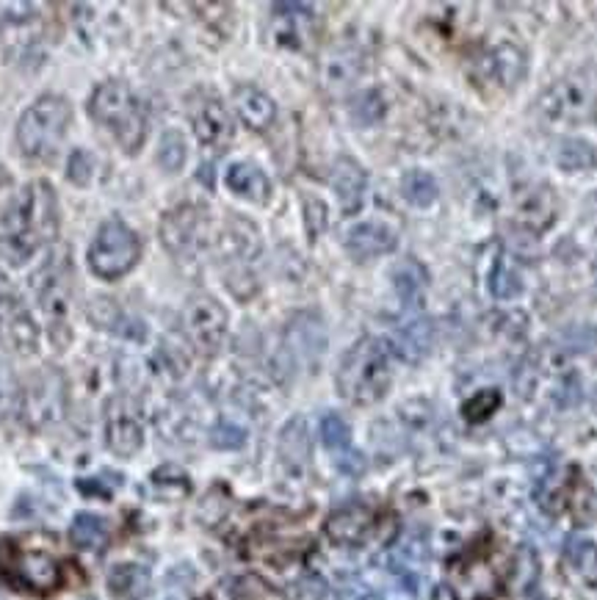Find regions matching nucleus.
I'll return each mask as SVG.
<instances>
[{
    "label": "nucleus",
    "mask_w": 597,
    "mask_h": 600,
    "mask_svg": "<svg viewBox=\"0 0 597 600\" xmlns=\"http://www.w3.org/2000/svg\"><path fill=\"white\" fill-rule=\"evenodd\" d=\"M224 183L232 194L244 197L255 205H266L272 199V180L255 164H247V161L232 164L224 175Z\"/></svg>",
    "instance_id": "nucleus-20"
},
{
    "label": "nucleus",
    "mask_w": 597,
    "mask_h": 600,
    "mask_svg": "<svg viewBox=\"0 0 597 600\" xmlns=\"http://www.w3.org/2000/svg\"><path fill=\"white\" fill-rule=\"evenodd\" d=\"M382 111H385V105H382L379 91H366L360 97V105L354 108V119L360 125H371V123H377V119L382 116Z\"/></svg>",
    "instance_id": "nucleus-40"
},
{
    "label": "nucleus",
    "mask_w": 597,
    "mask_h": 600,
    "mask_svg": "<svg viewBox=\"0 0 597 600\" xmlns=\"http://www.w3.org/2000/svg\"><path fill=\"white\" fill-rule=\"evenodd\" d=\"M434 343V332H432V324L429 321H407L396 329L393 335V348L407 359V363H418L429 354Z\"/></svg>",
    "instance_id": "nucleus-26"
},
{
    "label": "nucleus",
    "mask_w": 597,
    "mask_h": 600,
    "mask_svg": "<svg viewBox=\"0 0 597 600\" xmlns=\"http://www.w3.org/2000/svg\"><path fill=\"white\" fill-rule=\"evenodd\" d=\"M221 252L229 261H252L261 252L258 227L247 219H229L221 232Z\"/></svg>",
    "instance_id": "nucleus-24"
},
{
    "label": "nucleus",
    "mask_w": 597,
    "mask_h": 600,
    "mask_svg": "<svg viewBox=\"0 0 597 600\" xmlns=\"http://www.w3.org/2000/svg\"><path fill=\"white\" fill-rule=\"evenodd\" d=\"M183 329L199 351L216 354L227 335V310L213 296L197 294L183 310Z\"/></svg>",
    "instance_id": "nucleus-9"
},
{
    "label": "nucleus",
    "mask_w": 597,
    "mask_h": 600,
    "mask_svg": "<svg viewBox=\"0 0 597 600\" xmlns=\"http://www.w3.org/2000/svg\"><path fill=\"white\" fill-rule=\"evenodd\" d=\"M188 116H191L194 136L199 139V145L213 147V150H224L232 142L235 125H232V119L219 97H213V94L197 97V102H191Z\"/></svg>",
    "instance_id": "nucleus-14"
},
{
    "label": "nucleus",
    "mask_w": 597,
    "mask_h": 600,
    "mask_svg": "<svg viewBox=\"0 0 597 600\" xmlns=\"http://www.w3.org/2000/svg\"><path fill=\"white\" fill-rule=\"evenodd\" d=\"M564 559L570 570L586 584L597 586V545L586 537H572L564 548Z\"/></svg>",
    "instance_id": "nucleus-28"
},
{
    "label": "nucleus",
    "mask_w": 597,
    "mask_h": 600,
    "mask_svg": "<svg viewBox=\"0 0 597 600\" xmlns=\"http://www.w3.org/2000/svg\"><path fill=\"white\" fill-rule=\"evenodd\" d=\"M210 443H213V448L235 451V448H241L247 443V429L232 423V421H219L210 432Z\"/></svg>",
    "instance_id": "nucleus-38"
},
{
    "label": "nucleus",
    "mask_w": 597,
    "mask_h": 600,
    "mask_svg": "<svg viewBox=\"0 0 597 600\" xmlns=\"http://www.w3.org/2000/svg\"><path fill=\"white\" fill-rule=\"evenodd\" d=\"M280 459L291 470H304L310 462V432L304 418H293L285 423L280 434Z\"/></svg>",
    "instance_id": "nucleus-27"
},
{
    "label": "nucleus",
    "mask_w": 597,
    "mask_h": 600,
    "mask_svg": "<svg viewBox=\"0 0 597 600\" xmlns=\"http://www.w3.org/2000/svg\"><path fill=\"white\" fill-rule=\"evenodd\" d=\"M72 119V108L59 94H42L37 102H31L20 123H17V147L31 161H50L56 158L67 128Z\"/></svg>",
    "instance_id": "nucleus-4"
},
{
    "label": "nucleus",
    "mask_w": 597,
    "mask_h": 600,
    "mask_svg": "<svg viewBox=\"0 0 597 600\" xmlns=\"http://www.w3.org/2000/svg\"><path fill=\"white\" fill-rule=\"evenodd\" d=\"M321 440H324V445L329 451H343L351 443V429H348V423L337 412H329L321 421Z\"/></svg>",
    "instance_id": "nucleus-37"
},
{
    "label": "nucleus",
    "mask_w": 597,
    "mask_h": 600,
    "mask_svg": "<svg viewBox=\"0 0 597 600\" xmlns=\"http://www.w3.org/2000/svg\"><path fill=\"white\" fill-rule=\"evenodd\" d=\"M39 343V329L15 294H0V346L17 351V354H34Z\"/></svg>",
    "instance_id": "nucleus-12"
},
{
    "label": "nucleus",
    "mask_w": 597,
    "mask_h": 600,
    "mask_svg": "<svg viewBox=\"0 0 597 600\" xmlns=\"http://www.w3.org/2000/svg\"><path fill=\"white\" fill-rule=\"evenodd\" d=\"M501 407V393L498 391H479L475 396H470L462 407V415L470 421V423H482L487 421L496 410Z\"/></svg>",
    "instance_id": "nucleus-36"
},
{
    "label": "nucleus",
    "mask_w": 597,
    "mask_h": 600,
    "mask_svg": "<svg viewBox=\"0 0 597 600\" xmlns=\"http://www.w3.org/2000/svg\"><path fill=\"white\" fill-rule=\"evenodd\" d=\"M153 578L144 564L125 562V564H113L108 573V589L116 600H144L150 595Z\"/></svg>",
    "instance_id": "nucleus-23"
},
{
    "label": "nucleus",
    "mask_w": 597,
    "mask_h": 600,
    "mask_svg": "<svg viewBox=\"0 0 597 600\" xmlns=\"http://www.w3.org/2000/svg\"><path fill=\"white\" fill-rule=\"evenodd\" d=\"M142 255L139 235L119 219H108L100 224L94 241L89 247V266L102 280L125 277Z\"/></svg>",
    "instance_id": "nucleus-7"
},
{
    "label": "nucleus",
    "mask_w": 597,
    "mask_h": 600,
    "mask_svg": "<svg viewBox=\"0 0 597 600\" xmlns=\"http://www.w3.org/2000/svg\"><path fill=\"white\" fill-rule=\"evenodd\" d=\"M59 232V199L48 180L28 183L0 224V258L9 266L28 263Z\"/></svg>",
    "instance_id": "nucleus-1"
},
{
    "label": "nucleus",
    "mask_w": 597,
    "mask_h": 600,
    "mask_svg": "<svg viewBox=\"0 0 597 600\" xmlns=\"http://www.w3.org/2000/svg\"><path fill=\"white\" fill-rule=\"evenodd\" d=\"M89 318L97 329H108L116 335H131V318L111 296H94L89 305Z\"/></svg>",
    "instance_id": "nucleus-30"
},
{
    "label": "nucleus",
    "mask_w": 597,
    "mask_h": 600,
    "mask_svg": "<svg viewBox=\"0 0 597 600\" xmlns=\"http://www.w3.org/2000/svg\"><path fill=\"white\" fill-rule=\"evenodd\" d=\"M556 219V199L548 186H531L517 197V221L534 232H542Z\"/></svg>",
    "instance_id": "nucleus-22"
},
{
    "label": "nucleus",
    "mask_w": 597,
    "mask_h": 600,
    "mask_svg": "<svg viewBox=\"0 0 597 600\" xmlns=\"http://www.w3.org/2000/svg\"><path fill=\"white\" fill-rule=\"evenodd\" d=\"M69 537H72L75 548H80V551H100L105 545V540H108V526H105V520L100 515L80 512L72 520Z\"/></svg>",
    "instance_id": "nucleus-31"
},
{
    "label": "nucleus",
    "mask_w": 597,
    "mask_h": 600,
    "mask_svg": "<svg viewBox=\"0 0 597 600\" xmlns=\"http://www.w3.org/2000/svg\"><path fill=\"white\" fill-rule=\"evenodd\" d=\"M490 291L496 299H515L523 291V280L520 274L509 266L506 258H498L493 272H490Z\"/></svg>",
    "instance_id": "nucleus-34"
},
{
    "label": "nucleus",
    "mask_w": 597,
    "mask_h": 600,
    "mask_svg": "<svg viewBox=\"0 0 597 600\" xmlns=\"http://www.w3.org/2000/svg\"><path fill=\"white\" fill-rule=\"evenodd\" d=\"M390 359L388 348L377 338H360L340 359L337 391L354 404H374L390 388Z\"/></svg>",
    "instance_id": "nucleus-2"
},
{
    "label": "nucleus",
    "mask_w": 597,
    "mask_h": 600,
    "mask_svg": "<svg viewBox=\"0 0 597 600\" xmlns=\"http://www.w3.org/2000/svg\"><path fill=\"white\" fill-rule=\"evenodd\" d=\"M28 402H31L34 421L53 418L59 412V407L64 404V382H61V377L56 371H45L42 377H37L34 385H31Z\"/></svg>",
    "instance_id": "nucleus-25"
},
{
    "label": "nucleus",
    "mask_w": 597,
    "mask_h": 600,
    "mask_svg": "<svg viewBox=\"0 0 597 600\" xmlns=\"http://www.w3.org/2000/svg\"><path fill=\"white\" fill-rule=\"evenodd\" d=\"M401 197H404L410 205H415V208H429V205L437 202L440 188H437V180H434L429 172H423V169H410V172H404V177H401Z\"/></svg>",
    "instance_id": "nucleus-32"
},
{
    "label": "nucleus",
    "mask_w": 597,
    "mask_h": 600,
    "mask_svg": "<svg viewBox=\"0 0 597 600\" xmlns=\"http://www.w3.org/2000/svg\"><path fill=\"white\" fill-rule=\"evenodd\" d=\"M556 164L564 172H592L597 166V147L586 139H564L556 150Z\"/></svg>",
    "instance_id": "nucleus-29"
},
{
    "label": "nucleus",
    "mask_w": 597,
    "mask_h": 600,
    "mask_svg": "<svg viewBox=\"0 0 597 600\" xmlns=\"http://www.w3.org/2000/svg\"><path fill=\"white\" fill-rule=\"evenodd\" d=\"M210 238V216L199 205H180L161 219V241L175 258H194Z\"/></svg>",
    "instance_id": "nucleus-8"
},
{
    "label": "nucleus",
    "mask_w": 597,
    "mask_h": 600,
    "mask_svg": "<svg viewBox=\"0 0 597 600\" xmlns=\"http://www.w3.org/2000/svg\"><path fill=\"white\" fill-rule=\"evenodd\" d=\"M37 296L42 316L48 321L50 340L64 348L72 338L69 310H72V266L67 252H56L45 269L37 274Z\"/></svg>",
    "instance_id": "nucleus-6"
},
{
    "label": "nucleus",
    "mask_w": 597,
    "mask_h": 600,
    "mask_svg": "<svg viewBox=\"0 0 597 600\" xmlns=\"http://www.w3.org/2000/svg\"><path fill=\"white\" fill-rule=\"evenodd\" d=\"M539 111L550 123H578L592 111V89L581 78H559L542 91Z\"/></svg>",
    "instance_id": "nucleus-10"
},
{
    "label": "nucleus",
    "mask_w": 597,
    "mask_h": 600,
    "mask_svg": "<svg viewBox=\"0 0 597 600\" xmlns=\"http://www.w3.org/2000/svg\"><path fill=\"white\" fill-rule=\"evenodd\" d=\"M374 526H377L374 509H368L363 504H351V507H343V509L329 515L326 537L343 548H360L371 540Z\"/></svg>",
    "instance_id": "nucleus-16"
},
{
    "label": "nucleus",
    "mask_w": 597,
    "mask_h": 600,
    "mask_svg": "<svg viewBox=\"0 0 597 600\" xmlns=\"http://www.w3.org/2000/svg\"><path fill=\"white\" fill-rule=\"evenodd\" d=\"M302 205H304V227L310 232V241H315L326 227V205L318 197H310V194H304Z\"/></svg>",
    "instance_id": "nucleus-39"
},
{
    "label": "nucleus",
    "mask_w": 597,
    "mask_h": 600,
    "mask_svg": "<svg viewBox=\"0 0 597 600\" xmlns=\"http://www.w3.org/2000/svg\"><path fill=\"white\" fill-rule=\"evenodd\" d=\"M360 72H363V56H360V50H354L348 45L332 48L321 61V83L329 91L348 89L357 78H360Z\"/></svg>",
    "instance_id": "nucleus-18"
},
{
    "label": "nucleus",
    "mask_w": 597,
    "mask_h": 600,
    "mask_svg": "<svg viewBox=\"0 0 597 600\" xmlns=\"http://www.w3.org/2000/svg\"><path fill=\"white\" fill-rule=\"evenodd\" d=\"M272 34L285 48H302L310 26H313V6L310 4H274L272 6Z\"/></svg>",
    "instance_id": "nucleus-17"
},
{
    "label": "nucleus",
    "mask_w": 597,
    "mask_h": 600,
    "mask_svg": "<svg viewBox=\"0 0 597 600\" xmlns=\"http://www.w3.org/2000/svg\"><path fill=\"white\" fill-rule=\"evenodd\" d=\"M186 139L180 131H166L158 145V166L166 172H180L186 164Z\"/></svg>",
    "instance_id": "nucleus-35"
},
{
    "label": "nucleus",
    "mask_w": 597,
    "mask_h": 600,
    "mask_svg": "<svg viewBox=\"0 0 597 600\" xmlns=\"http://www.w3.org/2000/svg\"><path fill=\"white\" fill-rule=\"evenodd\" d=\"M91 172H94V158H91V153L75 150L72 158H69V180H72L75 186H89V183H91Z\"/></svg>",
    "instance_id": "nucleus-42"
},
{
    "label": "nucleus",
    "mask_w": 597,
    "mask_h": 600,
    "mask_svg": "<svg viewBox=\"0 0 597 600\" xmlns=\"http://www.w3.org/2000/svg\"><path fill=\"white\" fill-rule=\"evenodd\" d=\"M346 252L354 261H371L379 255H388L399 244V230L388 224L385 219H368L346 230Z\"/></svg>",
    "instance_id": "nucleus-15"
},
{
    "label": "nucleus",
    "mask_w": 597,
    "mask_h": 600,
    "mask_svg": "<svg viewBox=\"0 0 597 600\" xmlns=\"http://www.w3.org/2000/svg\"><path fill=\"white\" fill-rule=\"evenodd\" d=\"M0 578L23 592L50 595L61 586V564L42 548H23L17 540H0Z\"/></svg>",
    "instance_id": "nucleus-5"
},
{
    "label": "nucleus",
    "mask_w": 597,
    "mask_h": 600,
    "mask_svg": "<svg viewBox=\"0 0 597 600\" xmlns=\"http://www.w3.org/2000/svg\"><path fill=\"white\" fill-rule=\"evenodd\" d=\"M17 404V382L6 363H0V418H6Z\"/></svg>",
    "instance_id": "nucleus-41"
},
{
    "label": "nucleus",
    "mask_w": 597,
    "mask_h": 600,
    "mask_svg": "<svg viewBox=\"0 0 597 600\" xmlns=\"http://www.w3.org/2000/svg\"><path fill=\"white\" fill-rule=\"evenodd\" d=\"M366 172L363 166L351 161V158H337L335 166H332V188L343 205L346 213H354L357 208L363 205V197H366Z\"/></svg>",
    "instance_id": "nucleus-21"
},
{
    "label": "nucleus",
    "mask_w": 597,
    "mask_h": 600,
    "mask_svg": "<svg viewBox=\"0 0 597 600\" xmlns=\"http://www.w3.org/2000/svg\"><path fill=\"white\" fill-rule=\"evenodd\" d=\"M91 116L105 125L125 153L136 155L147 139V111L136 91L123 80H105L91 94Z\"/></svg>",
    "instance_id": "nucleus-3"
},
{
    "label": "nucleus",
    "mask_w": 597,
    "mask_h": 600,
    "mask_svg": "<svg viewBox=\"0 0 597 600\" xmlns=\"http://www.w3.org/2000/svg\"><path fill=\"white\" fill-rule=\"evenodd\" d=\"M475 83H490V89H512L526 75V53L517 45L501 42L475 61Z\"/></svg>",
    "instance_id": "nucleus-13"
},
{
    "label": "nucleus",
    "mask_w": 597,
    "mask_h": 600,
    "mask_svg": "<svg viewBox=\"0 0 597 600\" xmlns=\"http://www.w3.org/2000/svg\"><path fill=\"white\" fill-rule=\"evenodd\" d=\"M390 277H393L396 294H399L401 302H407V305H412V302L421 296V291L426 288V269H423L418 261H412V258L396 263L393 272H390Z\"/></svg>",
    "instance_id": "nucleus-33"
},
{
    "label": "nucleus",
    "mask_w": 597,
    "mask_h": 600,
    "mask_svg": "<svg viewBox=\"0 0 597 600\" xmlns=\"http://www.w3.org/2000/svg\"><path fill=\"white\" fill-rule=\"evenodd\" d=\"M105 445L116 454V456H133L142 443H144V432H142V421L136 415V407L128 396H113L105 404Z\"/></svg>",
    "instance_id": "nucleus-11"
},
{
    "label": "nucleus",
    "mask_w": 597,
    "mask_h": 600,
    "mask_svg": "<svg viewBox=\"0 0 597 600\" xmlns=\"http://www.w3.org/2000/svg\"><path fill=\"white\" fill-rule=\"evenodd\" d=\"M232 102H235L238 116H241V123L250 131H266V128L274 125L277 105H274V100L263 89H258V86H238L235 94H232Z\"/></svg>",
    "instance_id": "nucleus-19"
}]
</instances>
